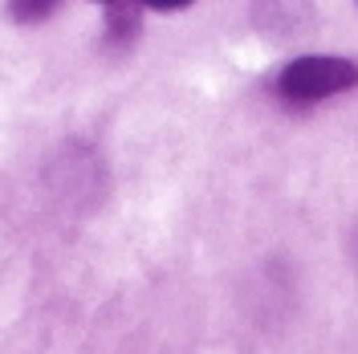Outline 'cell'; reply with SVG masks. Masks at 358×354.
Here are the masks:
<instances>
[{
  "label": "cell",
  "instance_id": "obj_4",
  "mask_svg": "<svg viewBox=\"0 0 358 354\" xmlns=\"http://www.w3.org/2000/svg\"><path fill=\"white\" fill-rule=\"evenodd\" d=\"M94 4H102V8H114V4H122V0H94Z\"/></svg>",
  "mask_w": 358,
  "mask_h": 354
},
{
  "label": "cell",
  "instance_id": "obj_1",
  "mask_svg": "<svg viewBox=\"0 0 358 354\" xmlns=\"http://www.w3.org/2000/svg\"><path fill=\"white\" fill-rule=\"evenodd\" d=\"M358 82V66L350 57H330V53H310V57H297L281 69L277 90L285 102H322L330 94H342Z\"/></svg>",
  "mask_w": 358,
  "mask_h": 354
},
{
  "label": "cell",
  "instance_id": "obj_2",
  "mask_svg": "<svg viewBox=\"0 0 358 354\" xmlns=\"http://www.w3.org/2000/svg\"><path fill=\"white\" fill-rule=\"evenodd\" d=\"M53 8H57V0H13V4H8L13 21H21V24H37V21H45V17H49Z\"/></svg>",
  "mask_w": 358,
  "mask_h": 354
},
{
  "label": "cell",
  "instance_id": "obj_3",
  "mask_svg": "<svg viewBox=\"0 0 358 354\" xmlns=\"http://www.w3.org/2000/svg\"><path fill=\"white\" fill-rule=\"evenodd\" d=\"M143 8H155V13H176V8H187L192 0H138Z\"/></svg>",
  "mask_w": 358,
  "mask_h": 354
}]
</instances>
